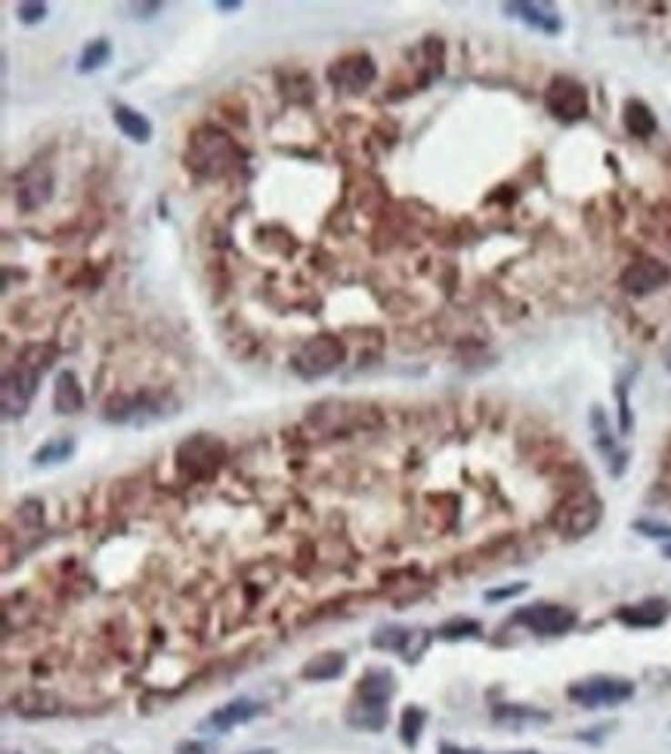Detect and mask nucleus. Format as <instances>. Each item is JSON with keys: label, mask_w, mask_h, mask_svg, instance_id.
Wrapping results in <instances>:
<instances>
[{"label": "nucleus", "mask_w": 671, "mask_h": 754, "mask_svg": "<svg viewBox=\"0 0 671 754\" xmlns=\"http://www.w3.org/2000/svg\"><path fill=\"white\" fill-rule=\"evenodd\" d=\"M186 164L195 170L198 177H223L229 174L239 164V148L232 143L229 133H223L220 127H198L192 137L189 148H186Z\"/></svg>", "instance_id": "1"}, {"label": "nucleus", "mask_w": 671, "mask_h": 754, "mask_svg": "<svg viewBox=\"0 0 671 754\" xmlns=\"http://www.w3.org/2000/svg\"><path fill=\"white\" fill-rule=\"evenodd\" d=\"M600 516H604V504L591 489H575L569 492L551 514V525L564 538H585L597 529Z\"/></svg>", "instance_id": "2"}, {"label": "nucleus", "mask_w": 671, "mask_h": 754, "mask_svg": "<svg viewBox=\"0 0 671 754\" xmlns=\"http://www.w3.org/2000/svg\"><path fill=\"white\" fill-rule=\"evenodd\" d=\"M635 696V683L625 678H610V674H595L569 683L566 698L582 708H600V705H622Z\"/></svg>", "instance_id": "3"}, {"label": "nucleus", "mask_w": 671, "mask_h": 754, "mask_svg": "<svg viewBox=\"0 0 671 754\" xmlns=\"http://www.w3.org/2000/svg\"><path fill=\"white\" fill-rule=\"evenodd\" d=\"M294 372L307 381L313 377H325L331 372H338L343 365V343L334 334H319L300 343V350L294 352Z\"/></svg>", "instance_id": "4"}, {"label": "nucleus", "mask_w": 671, "mask_h": 754, "mask_svg": "<svg viewBox=\"0 0 671 754\" xmlns=\"http://www.w3.org/2000/svg\"><path fill=\"white\" fill-rule=\"evenodd\" d=\"M310 427H316L322 436H350L362 427H374V414L362 405L322 402L310 408Z\"/></svg>", "instance_id": "5"}, {"label": "nucleus", "mask_w": 671, "mask_h": 754, "mask_svg": "<svg viewBox=\"0 0 671 754\" xmlns=\"http://www.w3.org/2000/svg\"><path fill=\"white\" fill-rule=\"evenodd\" d=\"M511 622L533 634H542V637H560L579 625V612L560 606V603H529V606L513 612Z\"/></svg>", "instance_id": "6"}, {"label": "nucleus", "mask_w": 671, "mask_h": 754, "mask_svg": "<svg viewBox=\"0 0 671 754\" xmlns=\"http://www.w3.org/2000/svg\"><path fill=\"white\" fill-rule=\"evenodd\" d=\"M223 458H226L223 443L208 433L186 439V443H179V449H177V467L183 470V474H189L192 479L214 476L217 470H220Z\"/></svg>", "instance_id": "7"}, {"label": "nucleus", "mask_w": 671, "mask_h": 754, "mask_svg": "<svg viewBox=\"0 0 671 754\" xmlns=\"http://www.w3.org/2000/svg\"><path fill=\"white\" fill-rule=\"evenodd\" d=\"M44 368L46 365H37V362H19L13 372H6L4 387H0V405H4L6 418H19V414L28 412Z\"/></svg>", "instance_id": "8"}, {"label": "nucleus", "mask_w": 671, "mask_h": 754, "mask_svg": "<svg viewBox=\"0 0 671 754\" xmlns=\"http://www.w3.org/2000/svg\"><path fill=\"white\" fill-rule=\"evenodd\" d=\"M544 108H548L557 121H582L591 108L588 90H585V84H579L575 77L560 75V77H554L548 84V90H544Z\"/></svg>", "instance_id": "9"}, {"label": "nucleus", "mask_w": 671, "mask_h": 754, "mask_svg": "<svg viewBox=\"0 0 671 754\" xmlns=\"http://www.w3.org/2000/svg\"><path fill=\"white\" fill-rule=\"evenodd\" d=\"M374 77H378V66L369 53H347L329 68V81L347 93H362L365 87H371Z\"/></svg>", "instance_id": "10"}, {"label": "nucleus", "mask_w": 671, "mask_h": 754, "mask_svg": "<svg viewBox=\"0 0 671 754\" xmlns=\"http://www.w3.org/2000/svg\"><path fill=\"white\" fill-rule=\"evenodd\" d=\"M260 714H263L260 702H254V698H248V696H239V698H232V702H226L220 708L210 711L208 718L201 720V727L214 729V733H229V729H236L241 724H251V720L260 718Z\"/></svg>", "instance_id": "11"}, {"label": "nucleus", "mask_w": 671, "mask_h": 754, "mask_svg": "<svg viewBox=\"0 0 671 754\" xmlns=\"http://www.w3.org/2000/svg\"><path fill=\"white\" fill-rule=\"evenodd\" d=\"M619 281L631 297H646V294H653V290L668 285L671 270L659 260H637V263H631L625 272H622Z\"/></svg>", "instance_id": "12"}, {"label": "nucleus", "mask_w": 671, "mask_h": 754, "mask_svg": "<svg viewBox=\"0 0 671 754\" xmlns=\"http://www.w3.org/2000/svg\"><path fill=\"white\" fill-rule=\"evenodd\" d=\"M502 10L513 19H520L523 25L542 31V35H560L564 31V15L554 10L551 4H529V0H517V4H504Z\"/></svg>", "instance_id": "13"}, {"label": "nucleus", "mask_w": 671, "mask_h": 754, "mask_svg": "<svg viewBox=\"0 0 671 754\" xmlns=\"http://www.w3.org/2000/svg\"><path fill=\"white\" fill-rule=\"evenodd\" d=\"M427 637L424 631H412V627H400V625H387L378 627L371 637L374 649H384V653H402L405 662H418V656L424 653L427 647H415V640Z\"/></svg>", "instance_id": "14"}, {"label": "nucleus", "mask_w": 671, "mask_h": 754, "mask_svg": "<svg viewBox=\"0 0 671 754\" xmlns=\"http://www.w3.org/2000/svg\"><path fill=\"white\" fill-rule=\"evenodd\" d=\"M393 696H396V678H393V671H387V667H369V671H365L356 683L359 702L387 708Z\"/></svg>", "instance_id": "15"}, {"label": "nucleus", "mask_w": 671, "mask_h": 754, "mask_svg": "<svg viewBox=\"0 0 671 754\" xmlns=\"http://www.w3.org/2000/svg\"><path fill=\"white\" fill-rule=\"evenodd\" d=\"M668 612H671L668 600H662V596H650V600L622 606L619 612H615V618H619L625 627H659L668 618Z\"/></svg>", "instance_id": "16"}, {"label": "nucleus", "mask_w": 671, "mask_h": 754, "mask_svg": "<svg viewBox=\"0 0 671 754\" xmlns=\"http://www.w3.org/2000/svg\"><path fill=\"white\" fill-rule=\"evenodd\" d=\"M50 195H53V179L50 177L41 179L37 170H31V174L22 177L19 188H15V201H19L22 210H37L41 204L50 201Z\"/></svg>", "instance_id": "17"}, {"label": "nucleus", "mask_w": 671, "mask_h": 754, "mask_svg": "<svg viewBox=\"0 0 671 754\" xmlns=\"http://www.w3.org/2000/svg\"><path fill=\"white\" fill-rule=\"evenodd\" d=\"M343 671H347V656L338 653V649H331V653H319L310 658V662L300 667V678L313 680V683H325V680L341 678Z\"/></svg>", "instance_id": "18"}, {"label": "nucleus", "mask_w": 671, "mask_h": 754, "mask_svg": "<svg viewBox=\"0 0 671 754\" xmlns=\"http://www.w3.org/2000/svg\"><path fill=\"white\" fill-rule=\"evenodd\" d=\"M13 711L22 714V718H50V714L62 711V702L56 696L44 693V689H28V693H19L13 698Z\"/></svg>", "instance_id": "19"}, {"label": "nucleus", "mask_w": 671, "mask_h": 754, "mask_svg": "<svg viewBox=\"0 0 671 754\" xmlns=\"http://www.w3.org/2000/svg\"><path fill=\"white\" fill-rule=\"evenodd\" d=\"M53 408L59 414H77L84 408V390L77 383L75 372H62L56 377V387H53Z\"/></svg>", "instance_id": "20"}, {"label": "nucleus", "mask_w": 671, "mask_h": 754, "mask_svg": "<svg viewBox=\"0 0 671 754\" xmlns=\"http://www.w3.org/2000/svg\"><path fill=\"white\" fill-rule=\"evenodd\" d=\"M622 121H625V130L631 133V137H637V139H646V137H653L656 133V115H653V108L646 106L644 99H628L625 102V108H622Z\"/></svg>", "instance_id": "21"}, {"label": "nucleus", "mask_w": 671, "mask_h": 754, "mask_svg": "<svg viewBox=\"0 0 671 754\" xmlns=\"http://www.w3.org/2000/svg\"><path fill=\"white\" fill-rule=\"evenodd\" d=\"M112 115H115V124H118V130H121L127 139H134V143H149V139H152V124H149V117L139 115L137 108L121 106V102H118V106L112 108Z\"/></svg>", "instance_id": "22"}, {"label": "nucleus", "mask_w": 671, "mask_h": 754, "mask_svg": "<svg viewBox=\"0 0 671 754\" xmlns=\"http://www.w3.org/2000/svg\"><path fill=\"white\" fill-rule=\"evenodd\" d=\"M347 724L353 729H362V733H381L387 727V708L381 705H369V702H356L347 708Z\"/></svg>", "instance_id": "23"}, {"label": "nucleus", "mask_w": 671, "mask_h": 754, "mask_svg": "<svg viewBox=\"0 0 671 754\" xmlns=\"http://www.w3.org/2000/svg\"><path fill=\"white\" fill-rule=\"evenodd\" d=\"M493 720L504 727H526V724H548L551 714L542 708H529V705H498V708H493Z\"/></svg>", "instance_id": "24"}, {"label": "nucleus", "mask_w": 671, "mask_h": 754, "mask_svg": "<svg viewBox=\"0 0 671 754\" xmlns=\"http://www.w3.org/2000/svg\"><path fill=\"white\" fill-rule=\"evenodd\" d=\"M75 454V439L72 436H56L50 443H44L41 449L35 452V464L37 467H53V464H66L68 458Z\"/></svg>", "instance_id": "25"}, {"label": "nucleus", "mask_w": 671, "mask_h": 754, "mask_svg": "<svg viewBox=\"0 0 671 754\" xmlns=\"http://www.w3.org/2000/svg\"><path fill=\"white\" fill-rule=\"evenodd\" d=\"M108 59H112V44H108L106 37H97V41H90L81 50V59H77V72H81V75L99 72V68H103Z\"/></svg>", "instance_id": "26"}, {"label": "nucleus", "mask_w": 671, "mask_h": 754, "mask_svg": "<svg viewBox=\"0 0 671 754\" xmlns=\"http://www.w3.org/2000/svg\"><path fill=\"white\" fill-rule=\"evenodd\" d=\"M424 724H427V711L418 708V705H409V708L402 711L400 718V739L402 745H409V749H415L421 733H424Z\"/></svg>", "instance_id": "27"}, {"label": "nucleus", "mask_w": 671, "mask_h": 754, "mask_svg": "<svg viewBox=\"0 0 671 754\" xmlns=\"http://www.w3.org/2000/svg\"><path fill=\"white\" fill-rule=\"evenodd\" d=\"M480 631H483L480 622L458 616V618H449V622H442L436 634H440L442 640H464V637H480Z\"/></svg>", "instance_id": "28"}, {"label": "nucleus", "mask_w": 671, "mask_h": 754, "mask_svg": "<svg viewBox=\"0 0 671 754\" xmlns=\"http://www.w3.org/2000/svg\"><path fill=\"white\" fill-rule=\"evenodd\" d=\"M635 372H625L619 377V383H615V399H619V433L628 436L631 430H635V418H631V405H628V383Z\"/></svg>", "instance_id": "29"}, {"label": "nucleus", "mask_w": 671, "mask_h": 754, "mask_svg": "<svg viewBox=\"0 0 671 754\" xmlns=\"http://www.w3.org/2000/svg\"><path fill=\"white\" fill-rule=\"evenodd\" d=\"M15 520L22 525H28V529H37V525L44 523V504L37 498H25L19 507H15Z\"/></svg>", "instance_id": "30"}, {"label": "nucleus", "mask_w": 671, "mask_h": 754, "mask_svg": "<svg viewBox=\"0 0 671 754\" xmlns=\"http://www.w3.org/2000/svg\"><path fill=\"white\" fill-rule=\"evenodd\" d=\"M631 529H635L637 535L653 538V541H671V525L659 523V520H635L631 523Z\"/></svg>", "instance_id": "31"}, {"label": "nucleus", "mask_w": 671, "mask_h": 754, "mask_svg": "<svg viewBox=\"0 0 671 754\" xmlns=\"http://www.w3.org/2000/svg\"><path fill=\"white\" fill-rule=\"evenodd\" d=\"M15 15H19L22 25H35V22H41L46 15V4H37V0H31V4H19L15 6Z\"/></svg>", "instance_id": "32"}, {"label": "nucleus", "mask_w": 671, "mask_h": 754, "mask_svg": "<svg viewBox=\"0 0 671 754\" xmlns=\"http://www.w3.org/2000/svg\"><path fill=\"white\" fill-rule=\"evenodd\" d=\"M177 754H217V745L208 739H183L177 742Z\"/></svg>", "instance_id": "33"}, {"label": "nucleus", "mask_w": 671, "mask_h": 754, "mask_svg": "<svg viewBox=\"0 0 671 754\" xmlns=\"http://www.w3.org/2000/svg\"><path fill=\"white\" fill-rule=\"evenodd\" d=\"M526 581H517V585H507V587H498V591H486V600L489 603H498V600H511V596H520L526 591Z\"/></svg>", "instance_id": "34"}, {"label": "nucleus", "mask_w": 671, "mask_h": 754, "mask_svg": "<svg viewBox=\"0 0 671 754\" xmlns=\"http://www.w3.org/2000/svg\"><path fill=\"white\" fill-rule=\"evenodd\" d=\"M440 754H483V751H467V749H455V745H442ZM502 754H538V751H502Z\"/></svg>", "instance_id": "35"}, {"label": "nucleus", "mask_w": 671, "mask_h": 754, "mask_svg": "<svg viewBox=\"0 0 671 754\" xmlns=\"http://www.w3.org/2000/svg\"><path fill=\"white\" fill-rule=\"evenodd\" d=\"M84 754H115V749H108V745L99 742V745H90V749L84 751Z\"/></svg>", "instance_id": "36"}, {"label": "nucleus", "mask_w": 671, "mask_h": 754, "mask_svg": "<svg viewBox=\"0 0 671 754\" xmlns=\"http://www.w3.org/2000/svg\"><path fill=\"white\" fill-rule=\"evenodd\" d=\"M241 4H217V10L220 13H232V10H239Z\"/></svg>", "instance_id": "37"}, {"label": "nucleus", "mask_w": 671, "mask_h": 754, "mask_svg": "<svg viewBox=\"0 0 671 754\" xmlns=\"http://www.w3.org/2000/svg\"><path fill=\"white\" fill-rule=\"evenodd\" d=\"M662 554H666V560H671V541H668L666 547H662Z\"/></svg>", "instance_id": "38"}, {"label": "nucleus", "mask_w": 671, "mask_h": 754, "mask_svg": "<svg viewBox=\"0 0 671 754\" xmlns=\"http://www.w3.org/2000/svg\"><path fill=\"white\" fill-rule=\"evenodd\" d=\"M248 754H276V751L269 749V751H248Z\"/></svg>", "instance_id": "39"}]
</instances>
